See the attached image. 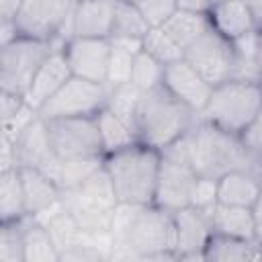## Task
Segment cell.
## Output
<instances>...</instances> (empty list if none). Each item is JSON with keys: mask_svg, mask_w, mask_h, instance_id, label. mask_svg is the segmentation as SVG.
Segmentation results:
<instances>
[{"mask_svg": "<svg viewBox=\"0 0 262 262\" xmlns=\"http://www.w3.org/2000/svg\"><path fill=\"white\" fill-rule=\"evenodd\" d=\"M184 151L186 162L199 176L221 178L233 170L254 172L242 137L203 119H196L184 133Z\"/></svg>", "mask_w": 262, "mask_h": 262, "instance_id": "obj_1", "label": "cell"}, {"mask_svg": "<svg viewBox=\"0 0 262 262\" xmlns=\"http://www.w3.org/2000/svg\"><path fill=\"white\" fill-rule=\"evenodd\" d=\"M196 119L199 117L162 84L141 94L135 113V131L141 143L162 151L180 139Z\"/></svg>", "mask_w": 262, "mask_h": 262, "instance_id": "obj_2", "label": "cell"}, {"mask_svg": "<svg viewBox=\"0 0 262 262\" xmlns=\"http://www.w3.org/2000/svg\"><path fill=\"white\" fill-rule=\"evenodd\" d=\"M162 151L141 141L104 156V168L123 203L154 205Z\"/></svg>", "mask_w": 262, "mask_h": 262, "instance_id": "obj_3", "label": "cell"}, {"mask_svg": "<svg viewBox=\"0 0 262 262\" xmlns=\"http://www.w3.org/2000/svg\"><path fill=\"white\" fill-rule=\"evenodd\" d=\"M262 115V88L256 82L227 80L213 86L211 98L199 119L233 135H242Z\"/></svg>", "mask_w": 262, "mask_h": 262, "instance_id": "obj_4", "label": "cell"}, {"mask_svg": "<svg viewBox=\"0 0 262 262\" xmlns=\"http://www.w3.org/2000/svg\"><path fill=\"white\" fill-rule=\"evenodd\" d=\"M61 201L86 231H111V221L119 199L104 166L88 176L82 184L61 190Z\"/></svg>", "mask_w": 262, "mask_h": 262, "instance_id": "obj_5", "label": "cell"}, {"mask_svg": "<svg viewBox=\"0 0 262 262\" xmlns=\"http://www.w3.org/2000/svg\"><path fill=\"white\" fill-rule=\"evenodd\" d=\"M76 0H25L12 18L20 37L51 41L63 49L72 39V16Z\"/></svg>", "mask_w": 262, "mask_h": 262, "instance_id": "obj_6", "label": "cell"}, {"mask_svg": "<svg viewBox=\"0 0 262 262\" xmlns=\"http://www.w3.org/2000/svg\"><path fill=\"white\" fill-rule=\"evenodd\" d=\"M53 51L59 49L51 41L31 37H16L14 41L0 45V90L25 96L33 76Z\"/></svg>", "mask_w": 262, "mask_h": 262, "instance_id": "obj_7", "label": "cell"}, {"mask_svg": "<svg viewBox=\"0 0 262 262\" xmlns=\"http://www.w3.org/2000/svg\"><path fill=\"white\" fill-rule=\"evenodd\" d=\"M127 244H131L141 260H178L176 258V225H174V213L158 207V205H145L139 213Z\"/></svg>", "mask_w": 262, "mask_h": 262, "instance_id": "obj_8", "label": "cell"}, {"mask_svg": "<svg viewBox=\"0 0 262 262\" xmlns=\"http://www.w3.org/2000/svg\"><path fill=\"white\" fill-rule=\"evenodd\" d=\"M106 100H108L106 84L72 76L39 108V117H43L45 121L63 119V117H94L100 108L106 106Z\"/></svg>", "mask_w": 262, "mask_h": 262, "instance_id": "obj_9", "label": "cell"}, {"mask_svg": "<svg viewBox=\"0 0 262 262\" xmlns=\"http://www.w3.org/2000/svg\"><path fill=\"white\" fill-rule=\"evenodd\" d=\"M184 59L211 86H217L221 82L231 80L235 66V51H233V43L211 27L192 45L184 49Z\"/></svg>", "mask_w": 262, "mask_h": 262, "instance_id": "obj_10", "label": "cell"}, {"mask_svg": "<svg viewBox=\"0 0 262 262\" xmlns=\"http://www.w3.org/2000/svg\"><path fill=\"white\" fill-rule=\"evenodd\" d=\"M53 151L59 158L104 156L96 117H63L47 121Z\"/></svg>", "mask_w": 262, "mask_h": 262, "instance_id": "obj_11", "label": "cell"}, {"mask_svg": "<svg viewBox=\"0 0 262 262\" xmlns=\"http://www.w3.org/2000/svg\"><path fill=\"white\" fill-rule=\"evenodd\" d=\"M63 55L74 76L106 84V70L111 57V41L98 37H72L63 45Z\"/></svg>", "mask_w": 262, "mask_h": 262, "instance_id": "obj_12", "label": "cell"}, {"mask_svg": "<svg viewBox=\"0 0 262 262\" xmlns=\"http://www.w3.org/2000/svg\"><path fill=\"white\" fill-rule=\"evenodd\" d=\"M196 176L199 174L190 168V164L162 156L154 205H158L170 213H176L178 209L188 207Z\"/></svg>", "mask_w": 262, "mask_h": 262, "instance_id": "obj_13", "label": "cell"}, {"mask_svg": "<svg viewBox=\"0 0 262 262\" xmlns=\"http://www.w3.org/2000/svg\"><path fill=\"white\" fill-rule=\"evenodd\" d=\"M176 225V258L178 260H205V248L213 235L211 211L184 207L174 213Z\"/></svg>", "mask_w": 262, "mask_h": 262, "instance_id": "obj_14", "label": "cell"}, {"mask_svg": "<svg viewBox=\"0 0 262 262\" xmlns=\"http://www.w3.org/2000/svg\"><path fill=\"white\" fill-rule=\"evenodd\" d=\"M164 86L196 117L203 113L213 92V86L184 57L164 68Z\"/></svg>", "mask_w": 262, "mask_h": 262, "instance_id": "obj_15", "label": "cell"}, {"mask_svg": "<svg viewBox=\"0 0 262 262\" xmlns=\"http://www.w3.org/2000/svg\"><path fill=\"white\" fill-rule=\"evenodd\" d=\"M72 70L70 63L63 55V51H53L37 70V74L33 76V82L25 94V100L39 113V108L72 78Z\"/></svg>", "mask_w": 262, "mask_h": 262, "instance_id": "obj_16", "label": "cell"}, {"mask_svg": "<svg viewBox=\"0 0 262 262\" xmlns=\"http://www.w3.org/2000/svg\"><path fill=\"white\" fill-rule=\"evenodd\" d=\"M115 0H76L72 16V37L108 39L113 33Z\"/></svg>", "mask_w": 262, "mask_h": 262, "instance_id": "obj_17", "label": "cell"}, {"mask_svg": "<svg viewBox=\"0 0 262 262\" xmlns=\"http://www.w3.org/2000/svg\"><path fill=\"white\" fill-rule=\"evenodd\" d=\"M16 160L18 166H31V168H43L53 156V145L47 129V121L43 117H37L14 141Z\"/></svg>", "mask_w": 262, "mask_h": 262, "instance_id": "obj_18", "label": "cell"}, {"mask_svg": "<svg viewBox=\"0 0 262 262\" xmlns=\"http://www.w3.org/2000/svg\"><path fill=\"white\" fill-rule=\"evenodd\" d=\"M209 20L211 27L229 41L258 29L246 0H223L219 4H213L209 8Z\"/></svg>", "mask_w": 262, "mask_h": 262, "instance_id": "obj_19", "label": "cell"}, {"mask_svg": "<svg viewBox=\"0 0 262 262\" xmlns=\"http://www.w3.org/2000/svg\"><path fill=\"white\" fill-rule=\"evenodd\" d=\"M20 180H23L25 203H27L29 215L35 217V215L43 213L45 209H49L61 201V188L43 170L23 166L20 168Z\"/></svg>", "mask_w": 262, "mask_h": 262, "instance_id": "obj_20", "label": "cell"}, {"mask_svg": "<svg viewBox=\"0 0 262 262\" xmlns=\"http://www.w3.org/2000/svg\"><path fill=\"white\" fill-rule=\"evenodd\" d=\"M262 192V178L250 170H233L217 178V199L221 205L250 207Z\"/></svg>", "mask_w": 262, "mask_h": 262, "instance_id": "obj_21", "label": "cell"}, {"mask_svg": "<svg viewBox=\"0 0 262 262\" xmlns=\"http://www.w3.org/2000/svg\"><path fill=\"white\" fill-rule=\"evenodd\" d=\"M108 41H111V57H108V70H106V86L115 88L131 82L135 57L143 51V39L108 37Z\"/></svg>", "mask_w": 262, "mask_h": 262, "instance_id": "obj_22", "label": "cell"}, {"mask_svg": "<svg viewBox=\"0 0 262 262\" xmlns=\"http://www.w3.org/2000/svg\"><path fill=\"white\" fill-rule=\"evenodd\" d=\"M211 225L213 233L239 237V239H254V219L250 207H233L217 203L211 209Z\"/></svg>", "mask_w": 262, "mask_h": 262, "instance_id": "obj_23", "label": "cell"}, {"mask_svg": "<svg viewBox=\"0 0 262 262\" xmlns=\"http://www.w3.org/2000/svg\"><path fill=\"white\" fill-rule=\"evenodd\" d=\"M23 225V246L25 262H59V250L55 248L47 227L33 215L20 219Z\"/></svg>", "mask_w": 262, "mask_h": 262, "instance_id": "obj_24", "label": "cell"}, {"mask_svg": "<svg viewBox=\"0 0 262 262\" xmlns=\"http://www.w3.org/2000/svg\"><path fill=\"white\" fill-rule=\"evenodd\" d=\"M94 117H96L98 135H100V143H102L104 156L115 154L119 149H125V147H129V145L139 141L135 129L129 123H125L121 117H117L108 106L100 108Z\"/></svg>", "mask_w": 262, "mask_h": 262, "instance_id": "obj_25", "label": "cell"}, {"mask_svg": "<svg viewBox=\"0 0 262 262\" xmlns=\"http://www.w3.org/2000/svg\"><path fill=\"white\" fill-rule=\"evenodd\" d=\"M205 260L213 262H233V260H262V244L256 239H239L213 233L207 248Z\"/></svg>", "mask_w": 262, "mask_h": 262, "instance_id": "obj_26", "label": "cell"}, {"mask_svg": "<svg viewBox=\"0 0 262 262\" xmlns=\"http://www.w3.org/2000/svg\"><path fill=\"white\" fill-rule=\"evenodd\" d=\"M27 213L20 168L0 170V221L10 223L23 219Z\"/></svg>", "mask_w": 262, "mask_h": 262, "instance_id": "obj_27", "label": "cell"}, {"mask_svg": "<svg viewBox=\"0 0 262 262\" xmlns=\"http://www.w3.org/2000/svg\"><path fill=\"white\" fill-rule=\"evenodd\" d=\"M162 29L182 47L186 49L192 45L205 31L211 29L209 12H192V10H176L164 25Z\"/></svg>", "mask_w": 262, "mask_h": 262, "instance_id": "obj_28", "label": "cell"}, {"mask_svg": "<svg viewBox=\"0 0 262 262\" xmlns=\"http://www.w3.org/2000/svg\"><path fill=\"white\" fill-rule=\"evenodd\" d=\"M149 23L141 14L137 4L115 0V16H113V33L111 37H135L143 39L149 31Z\"/></svg>", "mask_w": 262, "mask_h": 262, "instance_id": "obj_29", "label": "cell"}, {"mask_svg": "<svg viewBox=\"0 0 262 262\" xmlns=\"http://www.w3.org/2000/svg\"><path fill=\"white\" fill-rule=\"evenodd\" d=\"M143 51L156 57L160 63L168 66L184 57V49L162 29V27H151L145 37H143Z\"/></svg>", "mask_w": 262, "mask_h": 262, "instance_id": "obj_30", "label": "cell"}, {"mask_svg": "<svg viewBox=\"0 0 262 262\" xmlns=\"http://www.w3.org/2000/svg\"><path fill=\"white\" fill-rule=\"evenodd\" d=\"M141 90L135 88L131 82L127 84H121V86H115V88H108V100H106V106L117 115L121 117L125 123H129L133 129H135V113H137V104H139V98H141ZM137 133V131H135Z\"/></svg>", "mask_w": 262, "mask_h": 262, "instance_id": "obj_31", "label": "cell"}, {"mask_svg": "<svg viewBox=\"0 0 262 262\" xmlns=\"http://www.w3.org/2000/svg\"><path fill=\"white\" fill-rule=\"evenodd\" d=\"M164 63H160L156 57H151L149 53L141 51L135 57L133 63V72H131V84L135 88H139L141 92L154 90L158 86L164 84Z\"/></svg>", "mask_w": 262, "mask_h": 262, "instance_id": "obj_32", "label": "cell"}, {"mask_svg": "<svg viewBox=\"0 0 262 262\" xmlns=\"http://www.w3.org/2000/svg\"><path fill=\"white\" fill-rule=\"evenodd\" d=\"M0 262H25L20 219L0 225Z\"/></svg>", "mask_w": 262, "mask_h": 262, "instance_id": "obj_33", "label": "cell"}, {"mask_svg": "<svg viewBox=\"0 0 262 262\" xmlns=\"http://www.w3.org/2000/svg\"><path fill=\"white\" fill-rule=\"evenodd\" d=\"M145 205H139V203H123L119 201L117 207H115V213H113V221H111V233H113V239L115 242H127L139 213L143 211Z\"/></svg>", "mask_w": 262, "mask_h": 262, "instance_id": "obj_34", "label": "cell"}, {"mask_svg": "<svg viewBox=\"0 0 262 262\" xmlns=\"http://www.w3.org/2000/svg\"><path fill=\"white\" fill-rule=\"evenodd\" d=\"M242 143L250 156L252 170L258 178H262V115L239 135Z\"/></svg>", "mask_w": 262, "mask_h": 262, "instance_id": "obj_35", "label": "cell"}, {"mask_svg": "<svg viewBox=\"0 0 262 262\" xmlns=\"http://www.w3.org/2000/svg\"><path fill=\"white\" fill-rule=\"evenodd\" d=\"M217 203H219V199H217V178L196 176L192 192H190V207L211 211Z\"/></svg>", "mask_w": 262, "mask_h": 262, "instance_id": "obj_36", "label": "cell"}, {"mask_svg": "<svg viewBox=\"0 0 262 262\" xmlns=\"http://www.w3.org/2000/svg\"><path fill=\"white\" fill-rule=\"evenodd\" d=\"M137 6L149 27H162L178 10L176 0H141Z\"/></svg>", "mask_w": 262, "mask_h": 262, "instance_id": "obj_37", "label": "cell"}, {"mask_svg": "<svg viewBox=\"0 0 262 262\" xmlns=\"http://www.w3.org/2000/svg\"><path fill=\"white\" fill-rule=\"evenodd\" d=\"M27 104L23 94H14V92H2L0 90V119L2 123L12 119L23 106Z\"/></svg>", "mask_w": 262, "mask_h": 262, "instance_id": "obj_38", "label": "cell"}, {"mask_svg": "<svg viewBox=\"0 0 262 262\" xmlns=\"http://www.w3.org/2000/svg\"><path fill=\"white\" fill-rule=\"evenodd\" d=\"M252 219H254V239L262 244V192L252 205Z\"/></svg>", "mask_w": 262, "mask_h": 262, "instance_id": "obj_39", "label": "cell"}, {"mask_svg": "<svg viewBox=\"0 0 262 262\" xmlns=\"http://www.w3.org/2000/svg\"><path fill=\"white\" fill-rule=\"evenodd\" d=\"M25 0H0V20H12Z\"/></svg>", "mask_w": 262, "mask_h": 262, "instance_id": "obj_40", "label": "cell"}, {"mask_svg": "<svg viewBox=\"0 0 262 262\" xmlns=\"http://www.w3.org/2000/svg\"><path fill=\"white\" fill-rule=\"evenodd\" d=\"M180 10H192V12H209L211 2L209 0H176Z\"/></svg>", "mask_w": 262, "mask_h": 262, "instance_id": "obj_41", "label": "cell"}, {"mask_svg": "<svg viewBox=\"0 0 262 262\" xmlns=\"http://www.w3.org/2000/svg\"><path fill=\"white\" fill-rule=\"evenodd\" d=\"M246 2H248L250 10H252V14L256 18L258 29H262V0H246Z\"/></svg>", "mask_w": 262, "mask_h": 262, "instance_id": "obj_42", "label": "cell"}, {"mask_svg": "<svg viewBox=\"0 0 262 262\" xmlns=\"http://www.w3.org/2000/svg\"><path fill=\"white\" fill-rule=\"evenodd\" d=\"M260 63H262V29H260Z\"/></svg>", "mask_w": 262, "mask_h": 262, "instance_id": "obj_43", "label": "cell"}, {"mask_svg": "<svg viewBox=\"0 0 262 262\" xmlns=\"http://www.w3.org/2000/svg\"><path fill=\"white\" fill-rule=\"evenodd\" d=\"M123 2H131V4H139L141 0H123Z\"/></svg>", "mask_w": 262, "mask_h": 262, "instance_id": "obj_44", "label": "cell"}, {"mask_svg": "<svg viewBox=\"0 0 262 262\" xmlns=\"http://www.w3.org/2000/svg\"><path fill=\"white\" fill-rule=\"evenodd\" d=\"M209 2H211V6H213V4H219V2H223V0H209Z\"/></svg>", "mask_w": 262, "mask_h": 262, "instance_id": "obj_45", "label": "cell"}, {"mask_svg": "<svg viewBox=\"0 0 262 262\" xmlns=\"http://www.w3.org/2000/svg\"><path fill=\"white\" fill-rule=\"evenodd\" d=\"M260 88H262V82H260Z\"/></svg>", "mask_w": 262, "mask_h": 262, "instance_id": "obj_46", "label": "cell"}]
</instances>
